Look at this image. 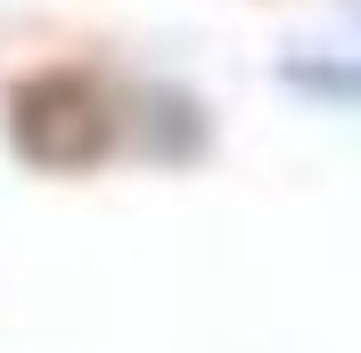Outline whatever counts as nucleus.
Returning a JSON list of instances; mask_svg holds the SVG:
<instances>
[{
  "label": "nucleus",
  "instance_id": "2",
  "mask_svg": "<svg viewBox=\"0 0 361 353\" xmlns=\"http://www.w3.org/2000/svg\"><path fill=\"white\" fill-rule=\"evenodd\" d=\"M288 83L312 99H353L361 107V58H288Z\"/></svg>",
  "mask_w": 361,
  "mask_h": 353
},
{
  "label": "nucleus",
  "instance_id": "1",
  "mask_svg": "<svg viewBox=\"0 0 361 353\" xmlns=\"http://www.w3.org/2000/svg\"><path fill=\"white\" fill-rule=\"evenodd\" d=\"M8 132H17V148L33 156V164H90V156L115 140V124H107L99 83H82V74H42V83H25L17 99H8Z\"/></svg>",
  "mask_w": 361,
  "mask_h": 353
}]
</instances>
